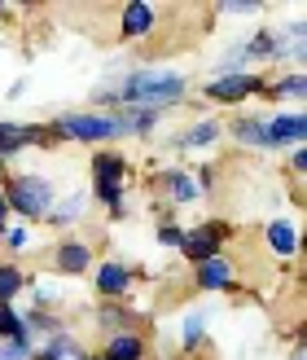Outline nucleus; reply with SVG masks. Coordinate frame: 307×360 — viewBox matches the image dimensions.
<instances>
[{
	"label": "nucleus",
	"mask_w": 307,
	"mask_h": 360,
	"mask_svg": "<svg viewBox=\"0 0 307 360\" xmlns=\"http://www.w3.org/2000/svg\"><path fill=\"white\" fill-rule=\"evenodd\" d=\"M290 360H303V347H294V356H290Z\"/></svg>",
	"instance_id": "31"
},
{
	"label": "nucleus",
	"mask_w": 307,
	"mask_h": 360,
	"mask_svg": "<svg viewBox=\"0 0 307 360\" xmlns=\"http://www.w3.org/2000/svg\"><path fill=\"white\" fill-rule=\"evenodd\" d=\"M246 44V58L250 62H268V58H281V35L277 31H255L250 40H242Z\"/></svg>",
	"instance_id": "20"
},
{
	"label": "nucleus",
	"mask_w": 307,
	"mask_h": 360,
	"mask_svg": "<svg viewBox=\"0 0 307 360\" xmlns=\"http://www.w3.org/2000/svg\"><path fill=\"white\" fill-rule=\"evenodd\" d=\"M93 246L88 242H79V238H70V242H62L58 250H53V268H58L62 277H79V273H88L93 268Z\"/></svg>",
	"instance_id": "11"
},
{
	"label": "nucleus",
	"mask_w": 307,
	"mask_h": 360,
	"mask_svg": "<svg viewBox=\"0 0 307 360\" xmlns=\"http://www.w3.org/2000/svg\"><path fill=\"white\" fill-rule=\"evenodd\" d=\"M0 229H9V198H5V185H0Z\"/></svg>",
	"instance_id": "30"
},
{
	"label": "nucleus",
	"mask_w": 307,
	"mask_h": 360,
	"mask_svg": "<svg viewBox=\"0 0 307 360\" xmlns=\"http://www.w3.org/2000/svg\"><path fill=\"white\" fill-rule=\"evenodd\" d=\"M259 9H263L259 0H220V5H215V13H224V18H250Z\"/></svg>",
	"instance_id": "24"
},
{
	"label": "nucleus",
	"mask_w": 307,
	"mask_h": 360,
	"mask_svg": "<svg viewBox=\"0 0 307 360\" xmlns=\"http://www.w3.org/2000/svg\"><path fill=\"white\" fill-rule=\"evenodd\" d=\"M0 238H5V246H9V250H22V246L31 242V229H22V224H9V229H0Z\"/></svg>",
	"instance_id": "28"
},
{
	"label": "nucleus",
	"mask_w": 307,
	"mask_h": 360,
	"mask_svg": "<svg viewBox=\"0 0 307 360\" xmlns=\"http://www.w3.org/2000/svg\"><path fill=\"white\" fill-rule=\"evenodd\" d=\"M97 326H110V330H115V326H132V316H128V312H119L115 303H101V312H97Z\"/></svg>",
	"instance_id": "27"
},
{
	"label": "nucleus",
	"mask_w": 307,
	"mask_h": 360,
	"mask_svg": "<svg viewBox=\"0 0 307 360\" xmlns=\"http://www.w3.org/2000/svg\"><path fill=\"white\" fill-rule=\"evenodd\" d=\"M263 242H268V250H273L277 259H294L299 255V224L290 215H277V220H268Z\"/></svg>",
	"instance_id": "10"
},
{
	"label": "nucleus",
	"mask_w": 307,
	"mask_h": 360,
	"mask_svg": "<svg viewBox=\"0 0 307 360\" xmlns=\"http://www.w3.org/2000/svg\"><path fill=\"white\" fill-rule=\"evenodd\" d=\"M154 238H158V246L180 250V242H185V229H180V224H158V229H154Z\"/></svg>",
	"instance_id": "26"
},
{
	"label": "nucleus",
	"mask_w": 307,
	"mask_h": 360,
	"mask_svg": "<svg viewBox=\"0 0 307 360\" xmlns=\"http://www.w3.org/2000/svg\"><path fill=\"white\" fill-rule=\"evenodd\" d=\"M84 211H88V193H79V189H75V193H66L62 202H53V211L44 215V220H48L53 229H66L70 220H79Z\"/></svg>",
	"instance_id": "18"
},
{
	"label": "nucleus",
	"mask_w": 307,
	"mask_h": 360,
	"mask_svg": "<svg viewBox=\"0 0 307 360\" xmlns=\"http://www.w3.org/2000/svg\"><path fill=\"white\" fill-rule=\"evenodd\" d=\"M5 198H9V215H22V220H44L58 202V189L53 180L40 176V172H18L9 185H5Z\"/></svg>",
	"instance_id": "3"
},
{
	"label": "nucleus",
	"mask_w": 307,
	"mask_h": 360,
	"mask_svg": "<svg viewBox=\"0 0 307 360\" xmlns=\"http://www.w3.org/2000/svg\"><path fill=\"white\" fill-rule=\"evenodd\" d=\"M290 172H294V176L307 172V146H294V150H290Z\"/></svg>",
	"instance_id": "29"
},
{
	"label": "nucleus",
	"mask_w": 307,
	"mask_h": 360,
	"mask_svg": "<svg viewBox=\"0 0 307 360\" xmlns=\"http://www.w3.org/2000/svg\"><path fill=\"white\" fill-rule=\"evenodd\" d=\"M162 189H167V198L176 207H193L197 198H202V185H197L189 172H180V167H171L167 176H162Z\"/></svg>",
	"instance_id": "15"
},
{
	"label": "nucleus",
	"mask_w": 307,
	"mask_h": 360,
	"mask_svg": "<svg viewBox=\"0 0 307 360\" xmlns=\"http://www.w3.org/2000/svg\"><path fill=\"white\" fill-rule=\"evenodd\" d=\"M101 360H145V338H141L136 330L128 334H110L101 347Z\"/></svg>",
	"instance_id": "16"
},
{
	"label": "nucleus",
	"mask_w": 307,
	"mask_h": 360,
	"mask_svg": "<svg viewBox=\"0 0 307 360\" xmlns=\"http://www.w3.org/2000/svg\"><path fill=\"white\" fill-rule=\"evenodd\" d=\"M79 360H101V356H79Z\"/></svg>",
	"instance_id": "32"
},
{
	"label": "nucleus",
	"mask_w": 307,
	"mask_h": 360,
	"mask_svg": "<svg viewBox=\"0 0 307 360\" xmlns=\"http://www.w3.org/2000/svg\"><path fill=\"white\" fill-rule=\"evenodd\" d=\"M123 193H128V158L119 150L101 146L93 154V198L101 207H110V215H123Z\"/></svg>",
	"instance_id": "4"
},
{
	"label": "nucleus",
	"mask_w": 307,
	"mask_h": 360,
	"mask_svg": "<svg viewBox=\"0 0 307 360\" xmlns=\"http://www.w3.org/2000/svg\"><path fill=\"white\" fill-rule=\"evenodd\" d=\"M185 93H189L185 70L136 66L115 84V105H123V110H167V105L185 101Z\"/></svg>",
	"instance_id": "1"
},
{
	"label": "nucleus",
	"mask_w": 307,
	"mask_h": 360,
	"mask_svg": "<svg viewBox=\"0 0 307 360\" xmlns=\"http://www.w3.org/2000/svg\"><path fill=\"white\" fill-rule=\"evenodd\" d=\"M27 290V273L18 264H0V303H13Z\"/></svg>",
	"instance_id": "21"
},
{
	"label": "nucleus",
	"mask_w": 307,
	"mask_h": 360,
	"mask_svg": "<svg viewBox=\"0 0 307 360\" xmlns=\"http://www.w3.org/2000/svg\"><path fill=\"white\" fill-rule=\"evenodd\" d=\"M9 338H22V312L13 303H0V343H9Z\"/></svg>",
	"instance_id": "23"
},
{
	"label": "nucleus",
	"mask_w": 307,
	"mask_h": 360,
	"mask_svg": "<svg viewBox=\"0 0 307 360\" xmlns=\"http://www.w3.org/2000/svg\"><path fill=\"white\" fill-rule=\"evenodd\" d=\"M220 132H224V128H220V119L207 115V119H193L189 128L180 132L176 146H180V150H207V146H215V141H220Z\"/></svg>",
	"instance_id": "14"
},
{
	"label": "nucleus",
	"mask_w": 307,
	"mask_h": 360,
	"mask_svg": "<svg viewBox=\"0 0 307 360\" xmlns=\"http://www.w3.org/2000/svg\"><path fill=\"white\" fill-rule=\"evenodd\" d=\"M93 285H97V295L105 303H123V299H128V290H132V268L123 264V259H101Z\"/></svg>",
	"instance_id": "9"
},
{
	"label": "nucleus",
	"mask_w": 307,
	"mask_h": 360,
	"mask_svg": "<svg viewBox=\"0 0 307 360\" xmlns=\"http://www.w3.org/2000/svg\"><path fill=\"white\" fill-rule=\"evenodd\" d=\"M193 281H197V290H207V295H224V290L237 285V273H233V259L220 250V255L193 264Z\"/></svg>",
	"instance_id": "8"
},
{
	"label": "nucleus",
	"mask_w": 307,
	"mask_h": 360,
	"mask_svg": "<svg viewBox=\"0 0 307 360\" xmlns=\"http://www.w3.org/2000/svg\"><path fill=\"white\" fill-rule=\"evenodd\" d=\"M207 326H211V316H207L202 308L185 312V321H180V347H185V352L202 347V343H207Z\"/></svg>",
	"instance_id": "19"
},
{
	"label": "nucleus",
	"mask_w": 307,
	"mask_h": 360,
	"mask_svg": "<svg viewBox=\"0 0 307 360\" xmlns=\"http://www.w3.org/2000/svg\"><path fill=\"white\" fill-rule=\"evenodd\" d=\"M224 220H211V224H193L185 229V242H180V250H185L189 264H202L211 255H220V238H224Z\"/></svg>",
	"instance_id": "7"
},
{
	"label": "nucleus",
	"mask_w": 307,
	"mask_h": 360,
	"mask_svg": "<svg viewBox=\"0 0 307 360\" xmlns=\"http://www.w3.org/2000/svg\"><path fill=\"white\" fill-rule=\"evenodd\" d=\"M263 88H268V79H259L255 70H237V75H215L211 84H202V97L220 101V105H237L246 97L263 93Z\"/></svg>",
	"instance_id": "5"
},
{
	"label": "nucleus",
	"mask_w": 307,
	"mask_h": 360,
	"mask_svg": "<svg viewBox=\"0 0 307 360\" xmlns=\"http://www.w3.org/2000/svg\"><path fill=\"white\" fill-rule=\"evenodd\" d=\"M158 22V9L150 0H132V5H123V18H119V31L123 40H141V35H150Z\"/></svg>",
	"instance_id": "12"
},
{
	"label": "nucleus",
	"mask_w": 307,
	"mask_h": 360,
	"mask_svg": "<svg viewBox=\"0 0 307 360\" xmlns=\"http://www.w3.org/2000/svg\"><path fill=\"white\" fill-rule=\"evenodd\" d=\"M228 136L237 141V146L268 150V141H263V115H237V119L228 123Z\"/></svg>",
	"instance_id": "17"
},
{
	"label": "nucleus",
	"mask_w": 307,
	"mask_h": 360,
	"mask_svg": "<svg viewBox=\"0 0 307 360\" xmlns=\"http://www.w3.org/2000/svg\"><path fill=\"white\" fill-rule=\"evenodd\" d=\"M48 132H58V136H66V141H84V146H97V150L123 136L119 110H66V115L53 119Z\"/></svg>",
	"instance_id": "2"
},
{
	"label": "nucleus",
	"mask_w": 307,
	"mask_h": 360,
	"mask_svg": "<svg viewBox=\"0 0 307 360\" xmlns=\"http://www.w3.org/2000/svg\"><path fill=\"white\" fill-rule=\"evenodd\" d=\"M44 128H31V123H13V119H0V158H13L22 146L40 141Z\"/></svg>",
	"instance_id": "13"
},
{
	"label": "nucleus",
	"mask_w": 307,
	"mask_h": 360,
	"mask_svg": "<svg viewBox=\"0 0 307 360\" xmlns=\"http://www.w3.org/2000/svg\"><path fill=\"white\" fill-rule=\"evenodd\" d=\"M263 93H268V97H290V101H303L307 79H303V70H294V75H285V79H277V84H268Z\"/></svg>",
	"instance_id": "22"
},
{
	"label": "nucleus",
	"mask_w": 307,
	"mask_h": 360,
	"mask_svg": "<svg viewBox=\"0 0 307 360\" xmlns=\"http://www.w3.org/2000/svg\"><path fill=\"white\" fill-rule=\"evenodd\" d=\"M263 141L268 150L277 146H303L307 141V115L303 110H277V115H263Z\"/></svg>",
	"instance_id": "6"
},
{
	"label": "nucleus",
	"mask_w": 307,
	"mask_h": 360,
	"mask_svg": "<svg viewBox=\"0 0 307 360\" xmlns=\"http://www.w3.org/2000/svg\"><path fill=\"white\" fill-rule=\"evenodd\" d=\"M35 343H27V338H9V343H0V360H31Z\"/></svg>",
	"instance_id": "25"
}]
</instances>
